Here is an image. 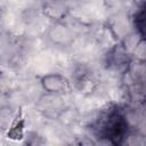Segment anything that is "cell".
I'll use <instances>...</instances> for the list:
<instances>
[{"label":"cell","instance_id":"1","mask_svg":"<svg viewBox=\"0 0 146 146\" xmlns=\"http://www.w3.org/2000/svg\"><path fill=\"white\" fill-rule=\"evenodd\" d=\"M36 111L48 120H58L66 112V104L62 95L44 92L35 104Z\"/></svg>","mask_w":146,"mask_h":146},{"label":"cell","instance_id":"2","mask_svg":"<svg viewBox=\"0 0 146 146\" xmlns=\"http://www.w3.org/2000/svg\"><path fill=\"white\" fill-rule=\"evenodd\" d=\"M47 39L55 46L59 47H68L74 42L75 34L71 26H68L65 22L55 21L47 30Z\"/></svg>","mask_w":146,"mask_h":146},{"label":"cell","instance_id":"3","mask_svg":"<svg viewBox=\"0 0 146 146\" xmlns=\"http://www.w3.org/2000/svg\"><path fill=\"white\" fill-rule=\"evenodd\" d=\"M41 88L44 92L56 94V95H65L71 90V83L68 79L60 73H48L41 76L40 79Z\"/></svg>","mask_w":146,"mask_h":146},{"label":"cell","instance_id":"4","mask_svg":"<svg viewBox=\"0 0 146 146\" xmlns=\"http://www.w3.org/2000/svg\"><path fill=\"white\" fill-rule=\"evenodd\" d=\"M108 65L115 70H123L125 73L131 63V54L121 43L114 46L108 54Z\"/></svg>","mask_w":146,"mask_h":146},{"label":"cell","instance_id":"5","mask_svg":"<svg viewBox=\"0 0 146 146\" xmlns=\"http://www.w3.org/2000/svg\"><path fill=\"white\" fill-rule=\"evenodd\" d=\"M42 11L52 22L62 21L68 11V0H43Z\"/></svg>","mask_w":146,"mask_h":146},{"label":"cell","instance_id":"6","mask_svg":"<svg viewBox=\"0 0 146 146\" xmlns=\"http://www.w3.org/2000/svg\"><path fill=\"white\" fill-rule=\"evenodd\" d=\"M24 128H25V120L19 114V116L14 119L11 125L6 131L7 132V137L13 139V140L22 139L24 137Z\"/></svg>","mask_w":146,"mask_h":146},{"label":"cell","instance_id":"7","mask_svg":"<svg viewBox=\"0 0 146 146\" xmlns=\"http://www.w3.org/2000/svg\"><path fill=\"white\" fill-rule=\"evenodd\" d=\"M15 119L14 110L9 105H0V131L6 132Z\"/></svg>","mask_w":146,"mask_h":146},{"label":"cell","instance_id":"8","mask_svg":"<svg viewBox=\"0 0 146 146\" xmlns=\"http://www.w3.org/2000/svg\"><path fill=\"white\" fill-rule=\"evenodd\" d=\"M9 78L5 74V72H0V95H5L9 91L10 83Z\"/></svg>","mask_w":146,"mask_h":146},{"label":"cell","instance_id":"9","mask_svg":"<svg viewBox=\"0 0 146 146\" xmlns=\"http://www.w3.org/2000/svg\"><path fill=\"white\" fill-rule=\"evenodd\" d=\"M0 22H1V16H0Z\"/></svg>","mask_w":146,"mask_h":146}]
</instances>
